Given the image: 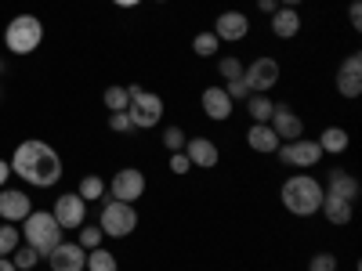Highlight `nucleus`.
<instances>
[{
	"label": "nucleus",
	"instance_id": "nucleus-26",
	"mask_svg": "<svg viewBox=\"0 0 362 271\" xmlns=\"http://www.w3.org/2000/svg\"><path fill=\"white\" fill-rule=\"evenodd\" d=\"M102 102H105V109H109V112H127L131 95H127V87H105Z\"/></svg>",
	"mask_w": 362,
	"mask_h": 271
},
{
	"label": "nucleus",
	"instance_id": "nucleus-41",
	"mask_svg": "<svg viewBox=\"0 0 362 271\" xmlns=\"http://www.w3.org/2000/svg\"><path fill=\"white\" fill-rule=\"evenodd\" d=\"M0 271H18V267L11 264V257H0Z\"/></svg>",
	"mask_w": 362,
	"mask_h": 271
},
{
	"label": "nucleus",
	"instance_id": "nucleus-33",
	"mask_svg": "<svg viewBox=\"0 0 362 271\" xmlns=\"http://www.w3.org/2000/svg\"><path fill=\"white\" fill-rule=\"evenodd\" d=\"M308 271H337V257L334 253H312Z\"/></svg>",
	"mask_w": 362,
	"mask_h": 271
},
{
	"label": "nucleus",
	"instance_id": "nucleus-27",
	"mask_svg": "<svg viewBox=\"0 0 362 271\" xmlns=\"http://www.w3.org/2000/svg\"><path fill=\"white\" fill-rule=\"evenodd\" d=\"M192 51H196L199 58H214V54L221 51V40L206 29V33H196V37H192Z\"/></svg>",
	"mask_w": 362,
	"mask_h": 271
},
{
	"label": "nucleus",
	"instance_id": "nucleus-8",
	"mask_svg": "<svg viewBox=\"0 0 362 271\" xmlns=\"http://www.w3.org/2000/svg\"><path fill=\"white\" fill-rule=\"evenodd\" d=\"M276 156H283L286 167L308 170V167H319L322 148H319V141H312V138H293V141H283V145L276 148Z\"/></svg>",
	"mask_w": 362,
	"mask_h": 271
},
{
	"label": "nucleus",
	"instance_id": "nucleus-18",
	"mask_svg": "<svg viewBox=\"0 0 362 271\" xmlns=\"http://www.w3.org/2000/svg\"><path fill=\"white\" fill-rule=\"evenodd\" d=\"M247 145L254 148L257 156H276V148H279L283 141H279V134L272 131L268 124H250V131H247Z\"/></svg>",
	"mask_w": 362,
	"mask_h": 271
},
{
	"label": "nucleus",
	"instance_id": "nucleus-37",
	"mask_svg": "<svg viewBox=\"0 0 362 271\" xmlns=\"http://www.w3.org/2000/svg\"><path fill=\"white\" fill-rule=\"evenodd\" d=\"M348 22H351V29H362V4H358V0L348 4Z\"/></svg>",
	"mask_w": 362,
	"mask_h": 271
},
{
	"label": "nucleus",
	"instance_id": "nucleus-38",
	"mask_svg": "<svg viewBox=\"0 0 362 271\" xmlns=\"http://www.w3.org/2000/svg\"><path fill=\"white\" fill-rule=\"evenodd\" d=\"M8 177H11V163H8V159H0V188L8 185Z\"/></svg>",
	"mask_w": 362,
	"mask_h": 271
},
{
	"label": "nucleus",
	"instance_id": "nucleus-36",
	"mask_svg": "<svg viewBox=\"0 0 362 271\" xmlns=\"http://www.w3.org/2000/svg\"><path fill=\"white\" fill-rule=\"evenodd\" d=\"M167 167H170V174H177V177H185V174L192 170V163H189L185 152H170V163H167Z\"/></svg>",
	"mask_w": 362,
	"mask_h": 271
},
{
	"label": "nucleus",
	"instance_id": "nucleus-10",
	"mask_svg": "<svg viewBox=\"0 0 362 271\" xmlns=\"http://www.w3.org/2000/svg\"><path fill=\"white\" fill-rule=\"evenodd\" d=\"M51 217L62 224V231H76L80 224H87V203L80 199V192H66V195H58L54 199V210H51Z\"/></svg>",
	"mask_w": 362,
	"mask_h": 271
},
{
	"label": "nucleus",
	"instance_id": "nucleus-5",
	"mask_svg": "<svg viewBox=\"0 0 362 271\" xmlns=\"http://www.w3.org/2000/svg\"><path fill=\"white\" fill-rule=\"evenodd\" d=\"M44 40V22L37 15H15L4 29V44L11 54H33Z\"/></svg>",
	"mask_w": 362,
	"mask_h": 271
},
{
	"label": "nucleus",
	"instance_id": "nucleus-13",
	"mask_svg": "<svg viewBox=\"0 0 362 271\" xmlns=\"http://www.w3.org/2000/svg\"><path fill=\"white\" fill-rule=\"evenodd\" d=\"M181 152L189 156V163H192L196 170H214V167H218V159H221V148H218L214 141H210V138H189Z\"/></svg>",
	"mask_w": 362,
	"mask_h": 271
},
{
	"label": "nucleus",
	"instance_id": "nucleus-19",
	"mask_svg": "<svg viewBox=\"0 0 362 271\" xmlns=\"http://www.w3.org/2000/svg\"><path fill=\"white\" fill-rule=\"evenodd\" d=\"M322 188H326V195H337V199H348V203H355L358 192H362L358 177H351L344 170H329V181H326Z\"/></svg>",
	"mask_w": 362,
	"mask_h": 271
},
{
	"label": "nucleus",
	"instance_id": "nucleus-1",
	"mask_svg": "<svg viewBox=\"0 0 362 271\" xmlns=\"http://www.w3.org/2000/svg\"><path fill=\"white\" fill-rule=\"evenodd\" d=\"M11 174H18L25 185H33V188H51V185L62 181V156H58L47 141L29 138L15 148Z\"/></svg>",
	"mask_w": 362,
	"mask_h": 271
},
{
	"label": "nucleus",
	"instance_id": "nucleus-39",
	"mask_svg": "<svg viewBox=\"0 0 362 271\" xmlns=\"http://www.w3.org/2000/svg\"><path fill=\"white\" fill-rule=\"evenodd\" d=\"M257 8H261L264 15H272V11H276V8H279V0H257Z\"/></svg>",
	"mask_w": 362,
	"mask_h": 271
},
{
	"label": "nucleus",
	"instance_id": "nucleus-14",
	"mask_svg": "<svg viewBox=\"0 0 362 271\" xmlns=\"http://www.w3.org/2000/svg\"><path fill=\"white\" fill-rule=\"evenodd\" d=\"M29 210H33V203H29L22 188H0V221L18 224L29 217Z\"/></svg>",
	"mask_w": 362,
	"mask_h": 271
},
{
	"label": "nucleus",
	"instance_id": "nucleus-31",
	"mask_svg": "<svg viewBox=\"0 0 362 271\" xmlns=\"http://www.w3.org/2000/svg\"><path fill=\"white\" fill-rule=\"evenodd\" d=\"M185 131H181L177 124H170L167 131H163V148H167V152H181V148H185Z\"/></svg>",
	"mask_w": 362,
	"mask_h": 271
},
{
	"label": "nucleus",
	"instance_id": "nucleus-21",
	"mask_svg": "<svg viewBox=\"0 0 362 271\" xmlns=\"http://www.w3.org/2000/svg\"><path fill=\"white\" fill-rule=\"evenodd\" d=\"M268 18H272V33H276L279 40H293V37L300 33V15H297V8H276Z\"/></svg>",
	"mask_w": 362,
	"mask_h": 271
},
{
	"label": "nucleus",
	"instance_id": "nucleus-34",
	"mask_svg": "<svg viewBox=\"0 0 362 271\" xmlns=\"http://www.w3.org/2000/svg\"><path fill=\"white\" fill-rule=\"evenodd\" d=\"M225 87V95L232 98V102H247L250 98V87L243 83V80H228V83H221Z\"/></svg>",
	"mask_w": 362,
	"mask_h": 271
},
{
	"label": "nucleus",
	"instance_id": "nucleus-24",
	"mask_svg": "<svg viewBox=\"0 0 362 271\" xmlns=\"http://www.w3.org/2000/svg\"><path fill=\"white\" fill-rule=\"evenodd\" d=\"M83 271H119V260H116V253H109L105 246H98V250H87Z\"/></svg>",
	"mask_w": 362,
	"mask_h": 271
},
{
	"label": "nucleus",
	"instance_id": "nucleus-23",
	"mask_svg": "<svg viewBox=\"0 0 362 271\" xmlns=\"http://www.w3.org/2000/svg\"><path fill=\"white\" fill-rule=\"evenodd\" d=\"M247 112H250V124H268L272 112H276V102L268 95H250L247 98Z\"/></svg>",
	"mask_w": 362,
	"mask_h": 271
},
{
	"label": "nucleus",
	"instance_id": "nucleus-20",
	"mask_svg": "<svg viewBox=\"0 0 362 271\" xmlns=\"http://www.w3.org/2000/svg\"><path fill=\"white\" fill-rule=\"evenodd\" d=\"M319 214H322L329 224L344 228V224H351V217H355V203H348V199H337V195H322Z\"/></svg>",
	"mask_w": 362,
	"mask_h": 271
},
{
	"label": "nucleus",
	"instance_id": "nucleus-16",
	"mask_svg": "<svg viewBox=\"0 0 362 271\" xmlns=\"http://www.w3.org/2000/svg\"><path fill=\"white\" fill-rule=\"evenodd\" d=\"M199 105H203V112L214 119V124H225V119L235 112V102L225 95V87H221V83L206 87V90H203V98H199Z\"/></svg>",
	"mask_w": 362,
	"mask_h": 271
},
{
	"label": "nucleus",
	"instance_id": "nucleus-22",
	"mask_svg": "<svg viewBox=\"0 0 362 271\" xmlns=\"http://www.w3.org/2000/svg\"><path fill=\"white\" fill-rule=\"evenodd\" d=\"M315 141L322 148V156H341V152H348V145H351V138H348L344 127H326Z\"/></svg>",
	"mask_w": 362,
	"mask_h": 271
},
{
	"label": "nucleus",
	"instance_id": "nucleus-42",
	"mask_svg": "<svg viewBox=\"0 0 362 271\" xmlns=\"http://www.w3.org/2000/svg\"><path fill=\"white\" fill-rule=\"evenodd\" d=\"M305 0H279V8H300Z\"/></svg>",
	"mask_w": 362,
	"mask_h": 271
},
{
	"label": "nucleus",
	"instance_id": "nucleus-4",
	"mask_svg": "<svg viewBox=\"0 0 362 271\" xmlns=\"http://www.w3.org/2000/svg\"><path fill=\"white\" fill-rule=\"evenodd\" d=\"M127 95H131V105H127L131 127H134V131H153V127H160V119H163V98L153 95V90H145L141 83H131Z\"/></svg>",
	"mask_w": 362,
	"mask_h": 271
},
{
	"label": "nucleus",
	"instance_id": "nucleus-40",
	"mask_svg": "<svg viewBox=\"0 0 362 271\" xmlns=\"http://www.w3.org/2000/svg\"><path fill=\"white\" fill-rule=\"evenodd\" d=\"M112 4H116V8H138L141 0H112Z\"/></svg>",
	"mask_w": 362,
	"mask_h": 271
},
{
	"label": "nucleus",
	"instance_id": "nucleus-35",
	"mask_svg": "<svg viewBox=\"0 0 362 271\" xmlns=\"http://www.w3.org/2000/svg\"><path fill=\"white\" fill-rule=\"evenodd\" d=\"M109 131H116V134L134 131V127H131V116H127V112H109Z\"/></svg>",
	"mask_w": 362,
	"mask_h": 271
},
{
	"label": "nucleus",
	"instance_id": "nucleus-6",
	"mask_svg": "<svg viewBox=\"0 0 362 271\" xmlns=\"http://www.w3.org/2000/svg\"><path fill=\"white\" fill-rule=\"evenodd\" d=\"M98 228H102L109 239H127V235H134V228H138V210H134V203H119V199L105 203V206H102V217H98Z\"/></svg>",
	"mask_w": 362,
	"mask_h": 271
},
{
	"label": "nucleus",
	"instance_id": "nucleus-25",
	"mask_svg": "<svg viewBox=\"0 0 362 271\" xmlns=\"http://www.w3.org/2000/svg\"><path fill=\"white\" fill-rule=\"evenodd\" d=\"M76 192H80L83 203H98V199L105 195V181H102L98 174H87V177L80 181V188H76Z\"/></svg>",
	"mask_w": 362,
	"mask_h": 271
},
{
	"label": "nucleus",
	"instance_id": "nucleus-29",
	"mask_svg": "<svg viewBox=\"0 0 362 271\" xmlns=\"http://www.w3.org/2000/svg\"><path fill=\"white\" fill-rule=\"evenodd\" d=\"M40 260H44V257H40V253H37L33 246H22V250H15V253H11V264H15L18 271H29V267H37Z\"/></svg>",
	"mask_w": 362,
	"mask_h": 271
},
{
	"label": "nucleus",
	"instance_id": "nucleus-3",
	"mask_svg": "<svg viewBox=\"0 0 362 271\" xmlns=\"http://www.w3.org/2000/svg\"><path fill=\"white\" fill-rule=\"evenodd\" d=\"M22 239H25V246H33L40 257H47L58 243H62V224H58L47 210H29V217L22 221Z\"/></svg>",
	"mask_w": 362,
	"mask_h": 271
},
{
	"label": "nucleus",
	"instance_id": "nucleus-9",
	"mask_svg": "<svg viewBox=\"0 0 362 271\" xmlns=\"http://www.w3.org/2000/svg\"><path fill=\"white\" fill-rule=\"evenodd\" d=\"M145 185H148V181H145V174L138 167H119L112 174V181H109V192L119 203H138L145 195Z\"/></svg>",
	"mask_w": 362,
	"mask_h": 271
},
{
	"label": "nucleus",
	"instance_id": "nucleus-7",
	"mask_svg": "<svg viewBox=\"0 0 362 271\" xmlns=\"http://www.w3.org/2000/svg\"><path fill=\"white\" fill-rule=\"evenodd\" d=\"M279 76H283L279 62L268 58V54H261V58H254L250 66H243V83L250 87V95H268V90L279 83Z\"/></svg>",
	"mask_w": 362,
	"mask_h": 271
},
{
	"label": "nucleus",
	"instance_id": "nucleus-43",
	"mask_svg": "<svg viewBox=\"0 0 362 271\" xmlns=\"http://www.w3.org/2000/svg\"><path fill=\"white\" fill-rule=\"evenodd\" d=\"M156 4H167V0H156Z\"/></svg>",
	"mask_w": 362,
	"mask_h": 271
},
{
	"label": "nucleus",
	"instance_id": "nucleus-12",
	"mask_svg": "<svg viewBox=\"0 0 362 271\" xmlns=\"http://www.w3.org/2000/svg\"><path fill=\"white\" fill-rule=\"evenodd\" d=\"M210 33H214L218 40H225V44H239V40H247V33H250V18L243 11H221Z\"/></svg>",
	"mask_w": 362,
	"mask_h": 271
},
{
	"label": "nucleus",
	"instance_id": "nucleus-32",
	"mask_svg": "<svg viewBox=\"0 0 362 271\" xmlns=\"http://www.w3.org/2000/svg\"><path fill=\"white\" fill-rule=\"evenodd\" d=\"M218 73H221V80L228 83V80H243V62H239V58H221L218 62Z\"/></svg>",
	"mask_w": 362,
	"mask_h": 271
},
{
	"label": "nucleus",
	"instance_id": "nucleus-30",
	"mask_svg": "<svg viewBox=\"0 0 362 271\" xmlns=\"http://www.w3.org/2000/svg\"><path fill=\"white\" fill-rule=\"evenodd\" d=\"M18 250V228L15 224H0V257H11Z\"/></svg>",
	"mask_w": 362,
	"mask_h": 271
},
{
	"label": "nucleus",
	"instance_id": "nucleus-17",
	"mask_svg": "<svg viewBox=\"0 0 362 271\" xmlns=\"http://www.w3.org/2000/svg\"><path fill=\"white\" fill-rule=\"evenodd\" d=\"M268 127L279 134V141H293V138L305 134V119H300L290 105H276V112H272V119H268Z\"/></svg>",
	"mask_w": 362,
	"mask_h": 271
},
{
	"label": "nucleus",
	"instance_id": "nucleus-28",
	"mask_svg": "<svg viewBox=\"0 0 362 271\" xmlns=\"http://www.w3.org/2000/svg\"><path fill=\"white\" fill-rule=\"evenodd\" d=\"M76 231H80V246H83V250H98L102 239H105V231H102L98 224H80Z\"/></svg>",
	"mask_w": 362,
	"mask_h": 271
},
{
	"label": "nucleus",
	"instance_id": "nucleus-2",
	"mask_svg": "<svg viewBox=\"0 0 362 271\" xmlns=\"http://www.w3.org/2000/svg\"><path fill=\"white\" fill-rule=\"evenodd\" d=\"M279 195H283L286 214H293V217H315V214H319V206H322L326 188H322V181H315L312 174L300 170V174H293V177L283 181Z\"/></svg>",
	"mask_w": 362,
	"mask_h": 271
},
{
	"label": "nucleus",
	"instance_id": "nucleus-11",
	"mask_svg": "<svg viewBox=\"0 0 362 271\" xmlns=\"http://www.w3.org/2000/svg\"><path fill=\"white\" fill-rule=\"evenodd\" d=\"M337 95L341 98H358L362 95V54L358 51H351L337 69Z\"/></svg>",
	"mask_w": 362,
	"mask_h": 271
},
{
	"label": "nucleus",
	"instance_id": "nucleus-15",
	"mask_svg": "<svg viewBox=\"0 0 362 271\" xmlns=\"http://www.w3.org/2000/svg\"><path fill=\"white\" fill-rule=\"evenodd\" d=\"M47 264H51V271H83L87 250H83L80 243H58V246L47 253Z\"/></svg>",
	"mask_w": 362,
	"mask_h": 271
}]
</instances>
